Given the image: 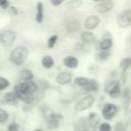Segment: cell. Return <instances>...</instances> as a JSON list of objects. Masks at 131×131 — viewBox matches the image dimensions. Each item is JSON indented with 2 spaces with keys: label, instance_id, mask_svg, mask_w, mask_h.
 <instances>
[{
  "label": "cell",
  "instance_id": "6da1fadb",
  "mask_svg": "<svg viewBox=\"0 0 131 131\" xmlns=\"http://www.w3.org/2000/svg\"><path fill=\"white\" fill-rule=\"evenodd\" d=\"M38 87L37 84L33 81H28V82H21L17 85H15L14 87V92H16V94L18 95V97H30L33 93H35L37 91Z\"/></svg>",
  "mask_w": 131,
  "mask_h": 131
},
{
  "label": "cell",
  "instance_id": "7a4b0ae2",
  "mask_svg": "<svg viewBox=\"0 0 131 131\" xmlns=\"http://www.w3.org/2000/svg\"><path fill=\"white\" fill-rule=\"evenodd\" d=\"M28 55H29L28 48L19 45V46H16L14 49H12V51L9 54V59L15 66H20L25 62Z\"/></svg>",
  "mask_w": 131,
  "mask_h": 131
},
{
  "label": "cell",
  "instance_id": "3957f363",
  "mask_svg": "<svg viewBox=\"0 0 131 131\" xmlns=\"http://www.w3.org/2000/svg\"><path fill=\"white\" fill-rule=\"evenodd\" d=\"M94 102V96L93 95H86L84 96L83 98H81L74 106L75 111L76 112H83V111H86L87 108L91 107V105L93 104Z\"/></svg>",
  "mask_w": 131,
  "mask_h": 131
},
{
  "label": "cell",
  "instance_id": "277c9868",
  "mask_svg": "<svg viewBox=\"0 0 131 131\" xmlns=\"http://www.w3.org/2000/svg\"><path fill=\"white\" fill-rule=\"evenodd\" d=\"M15 38H16V34L12 30H4L0 32V42L5 46L12 45Z\"/></svg>",
  "mask_w": 131,
  "mask_h": 131
},
{
  "label": "cell",
  "instance_id": "5b68a950",
  "mask_svg": "<svg viewBox=\"0 0 131 131\" xmlns=\"http://www.w3.org/2000/svg\"><path fill=\"white\" fill-rule=\"evenodd\" d=\"M117 24L120 28H128L131 25V11L123 10L122 12H120L117 18Z\"/></svg>",
  "mask_w": 131,
  "mask_h": 131
},
{
  "label": "cell",
  "instance_id": "8992f818",
  "mask_svg": "<svg viewBox=\"0 0 131 131\" xmlns=\"http://www.w3.org/2000/svg\"><path fill=\"white\" fill-rule=\"evenodd\" d=\"M118 112V107L114 103H106L102 108V117L105 120H112Z\"/></svg>",
  "mask_w": 131,
  "mask_h": 131
},
{
  "label": "cell",
  "instance_id": "52a82bcc",
  "mask_svg": "<svg viewBox=\"0 0 131 131\" xmlns=\"http://www.w3.org/2000/svg\"><path fill=\"white\" fill-rule=\"evenodd\" d=\"M105 91L108 93V95L113 98L118 97L121 94V88H120V84L117 81H112L110 82L106 87H105Z\"/></svg>",
  "mask_w": 131,
  "mask_h": 131
},
{
  "label": "cell",
  "instance_id": "ba28073f",
  "mask_svg": "<svg viewBox=\"0 0 131 131\" xmlns=\"http://www.w3.org/2000/svg\"><path fill=\"white\" fill-rule=\"evenodd\" d=\"M114 7V3L110 0H105V1H100L96 4L95 9L98 13H107L108 11H111Z\"/></svg>",
  "mask_w": 131,
  "mask_h": 131
},
{
  "label": "cell",
  "instance_id": "9c48e42d",
  "mask_svg": "<svg viewBox=\"0 0 131 131\" xmlns=\"http://www.w3.org/2000/svg\"><path fill=\"white\" fill-rule=\"evenodd\" d=\"M100 23V19L97 15H89L85 21H84V28L88 31H91L93 29H95Z\"/></svg>",
  "mask_w": 131,
  "mask_h": 131
},
{
  "label": "cell",
  "instance_id": "30bf717a",
  "mask_svg": "<svg viewBox=\"0 0 131 131\" xmlns=\"http://www.w3.org/2000/svg\"><path fill=\"white\" fill-rule=\"evenodd\" d=\"M55 81L59 85H67L72 81V74L70 72H61L56 76Z\"/></svg>",
  "mask_w": 131,
  "mask_h": 131
},
{
  "label": "cell",
  "instance_id": "8fae6325",
  "mask_svg": "<svg viewBox=\"0 0 131 131\" xmlns=\"http://www.w3.org/2000/svg\"><path fill=\"white\" fill-rule=\"evenodd\" d=\"M63 64L69 68V69H76L78 66H79V60L77 59V57L73 56V55H68L63 58L62 60Z\"/></svg>",
  "mask_w": 131,
  "mask_h": 131
},
{
  "label": "cell",
  "instance_id": "7c38bea8",
  "mask_svg": "<svg viewBox=\"0 0 131 131\" xmlns=\"http://www.w3.org/2000/svg\"><path fill=\"white\" fill-rule=\"evenodd\" d=\"M81 39L86 44H93L96 41V36L90 31H85L81 34Z\"/></svg>",
  "mask_w": 131,
  "mask_h": 131
},
{
  "label": "cell",
  "instance_id": "4fadbf2b",
  "mask_svg": "<svg viewBox=\"0 0 131 131\" xmlns=\"http://www.w3.org/2000/svg\"><path fill=\"white\" fill-rule=\"evenodd\" d=\"M98 88H99L98 83H97L95 80H93V79H89V81H88V83L86 84V86L83 87V89H84L85 91H87V92H94V91H97Z\"/></svg>",
  "mask_w": 131,
  "mask_h": 131
},
{
  "label": "cell",
  "instance_id": "5bb4252c",
  "mask_svg": "<svg viewBox=\"0 0 131 131\" xmlns=\"http://www.w3.org/2000/svg\"><path fill=\"white\" fill-rule=\"evenodd\" d=\"M113 46V41L111 38H103L99 42V48L101 51H108V49Z\"/></svg>",
  "mask_w": 131,
  "mask_h": 131
},
{
  "label": "cell",
  "instance_id": "9a60e30c",
  "mask_svg": "<svg viewBox=\"0 0 131 131\" xmlns=\"http://www.w3.org/2000/svg\"><path fill=\"white\" fill-rule=\"evenodd\" d=\"M41 64H42V67L44 69L49 70V69H51L53 67L54 60H53V58L50 55H45V56H43V58L41 60Z\"/></svg>",
  "mask_w": 131,
  "mask_h": 131
},
{
  "label": "cell",
  "instance_id": "2e32d148",
  "mask_svg": "<svg viewBox=\"0 0 131 131\" xmlns=\"http://www.w3.org/2000/svg\"><path fill=\"white\" fill-rule=\"evenodd\" d=\"M20 77L24 80V82H28V81H32V79L34 78L33 72L29 69H24L20 73Z\"/></svg>",
  "mask_w": 131,
  "mask_h": 131
},
{
  "label": "cell",
  "instance_id": "e0dca14e",
  "mask_svg": "<svg viewBox=\"0 0 131 131\" xmlns=\"http://www.w3.org/2000/svg\"><path fill=\"white\" fill-rule=\"evenodd\" d=\"M4 102L6 103H12L14 101H16V99L18 98V95L16 94V92H8L4 95Z\"/></svg>",
  "mask_w": 131,
  "mask_h": 131
},
{
  "label": "cell",
  "instance_id": "ac0fdd59",
  "mask_svg": "<svg viewBox=\"0 0 131 131\" xmlns=\"http://www.w3.org/2000/svg\"><path fill=\"white\" fill-rule=\"evenodd\" d=\"M36 20L37 23H42L43 20V4L42 2L37 3V14H36Z\"/></svg>",
  "mask_w": 131,
  "mask_h": 131
},
{
  "label": "cell",
  "instance_id": "d6986e66",
  "mask_svg": "<svg viewBox=\"0 0 131 131\" xmlns=\"http://www.w3.org/2000/svg\"><path fill=\"white\" fill-rule=\"evenodd\" d=\"M88 81H89V79L85 78V77H77V78H75V84L80 86V87H82V88L86 86Z\"/></svg>",
  "mask_w": 131,
  "mask_h": 131
},
{
  "label": "cell",
  "instance_id": "ffe728a7",
  "mask_svg": "<svg viewBox=\"0 0 131 131\" xmlns=\"http://www.w3.org/2000/svg\"><path fill=\"white\" fill-rule=\"evenodd\" d=\"M8 117H9L8 113H7L5 110L0 108V124L5 123V122L8 120Z\"/></svg>",
  "mask_w": 131,
  "mask_h": 131
},
{
  "label": "cell",
  "instance_id": "44dd1931",
  "mask_svg": "<svg viewBox=\"0 0 131 131\" xmlns=\"http://www.w3.org/2000/svg\"><path fill=\"white\" fill-rule=\"evenodd\" d=\"M57 39H58V37H57L56 35H52V36L48 39V43H47L48 47H49V48H53L54 45H55V43H56V41H57Z\"/></svg>",
  "mask_w": 131,
  "mask_h": 131
},
{
  "label": "cell",
  "instance_id": "7402d4cb",
  "mask_svg": "<svg viewBox=\"0 0 131 131\" xmlns=\"http://www.w3.org/2000/svg\"><path fill=\"white\" fill-rule=\"evenodd\" d=\"M9 86V81L3 77H0V90H4Z\"/></svg>",
  "mask_w": 131,
  "mask_h": 131
},
{
  "label": "cell",
  "instance_id": "603a6c76",
  "mask_svg": "<svg viewBox=\"0 0 131 131\" xmlns=\"http://www.w3.org/2000/svg\"><path fill=\"white\" fill-rule=\"evenodd\" d=\"M98 130H99V131H112V126H111L108 123L104 122V123H101V124L99 125Z\"/></svg>",
  "mask_w": 131,
  "mask_h": 131
},
{
  "label": "cell",
  "instance_id": "cb8c5ba5",
  "mask_svg": "<svg viewBox=\"0 0 131 131\" xmlns=\"http://www.w3.org/2000/svg\"><path fill=\"white\" fill-rule=\"evenodd\" d=\"M130 66H131V58H130V57H126V58H124V59L121 61V67H122L124 70L128 69Z\"/></svg>",
  "mask_w": 131,
  "mask_h": 131
},
{
  "label": "cell",
  "instance_id": "d4e9b609",
  "mask_svg": "<svg viewBox=\"0 0 131 131\" xmlns=\"http://www.w3.org/2000/svg\"><path fill=\"white\" fill-rule=\"evenodd\" d=\"M108 56H110V52H108V51H100V52L97 54V57H98V59H100V60H104V59H106Z\"/></svg>",
  "mask_w": 131,
  "mask_h": 131
},
{
  "label": "cell",
  "instance_id": "484cf974",
  "mask_svg": "<svg viewBox=\"0 0 131 131\" xmlns=\"http://www.w3.org/2000/svg\"><path fill=\"white\" fill-rule=\"evenodd\" d=\"M7 130L8 131H18V125L16 123H11V124H9Z\"/></svg>",
  "mask_w": 131,
  "mask_h": 131
},
{
  "label": "cell",
  "instance_id": "4316f807",
  "mask_svg": "<svg viewBox=\"0 0 131 131\" xmlns=\"http://www.w3.org/2000/svg\"><path fill=\"white\" fill-rule=\"evenodd\" d=\"M0 6H1L3 9H6V8L9 6V3H8V1H6V0H1V1H0Z\"/></svg>",
  "mask_w": 131,
  "mask_h": 131
},
{
  "label": "cell",
  "instance_id": "83f0119b",
  "mask_svg": "<svg viewBox=\"0 0 131 131\" xmlns=\"http://www.w3.org/2000/svg\"><path fill=\"white\" fill-rule=\"evenodd\" d=\"M51 3L53 4V5H59V4H61V1H58V2H55V1H51Z\"/></svg>",
  "mask_w": 131,
  "mask_h": 131
},
{
  "label": "cell",
  "instance_id": "f1b7e54d",
  "mask_svg": "<svg viewBox=\"0 0 131 131\" xmlns=\"http://www.w3.org/2000/svg\"><path fill=\"white\" fill-rule=\"evenodd\" d=\"M34 131H43L42 129H36V130H34Z\"/></svg>",
  "mask_w": 131,
  "mask_h": 131
},
{
  "label": "cell",
  "instance_id": "f546056e",
  "mask_svg": "<svg viewBox=\"0 0 131 131\" xmlns=\"http://www.w3.org/2000/svg\"><path fill=\"white\" fill-rule=\"evenodd\" d=\"M82 131H88V130H82Z\"/></svg>",
  "mask_w": 131,
  "mask_h": 131
}]
</instances>
